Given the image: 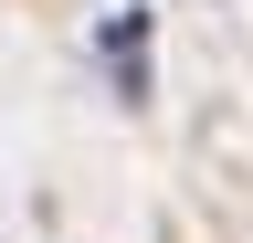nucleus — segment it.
I'll list each match as a JSON object with an SVG mask.
<instances>
[]
</instances>
